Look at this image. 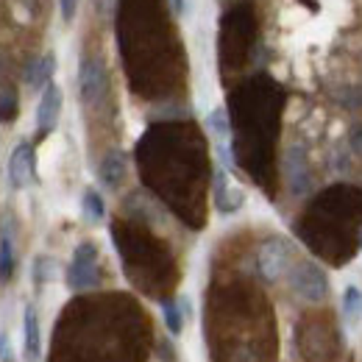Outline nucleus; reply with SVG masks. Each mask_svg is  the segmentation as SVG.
<instances>
[{
    "label": "nucleus",
    "mask_w": 362,
    "mask_h": 362,
    "mask_svg": "<svg viewBox=\"0 0 362 362\" xmlns=\"http://www.w3.org/2000/svg\"><path fill=\"white\" fill-rule=\"evenodd\" d=\"M0 362H14V354H11V343L6 334H0Z\"/></svg>",
    "instance_id": "22"
},
{
    "label": "nucleus",
    "mask_w": 362,
    "mask_h": 362,
    "mask_svg": "<svg viewBox=\"0 0 362 362\" xmlns=\"http://www.w3.org/2000/svg\"><path fill=\"white\" fill-rule=\"evenodd\" d=\"M212 195H215V209L218 212H223V215H231V212H237L240 206H243V201H245V195H243V189L240 187H228V176L223 168H218L215 170V179H212Z\"/></svg>",
    "instance_id": "8"
},
{
    "label": "nucleus",
    "mask_w": 362,
    "mask_h": 362,
    "mask_svg": "<svg viewBox=\"0 0 362 362\" xmlns=\"http://www.w3.org/2000/svg\"><path fill=\"white\" fill-rule=\"evenodd\" d=\"M357 240H360V248H362V231H360V237H357Z\"/></svg>",
    "instance_id": "25"
},
{
    "label": "nucleus",
    "mask_w": 362,
    "mask_h": 362,
    "mask_svg": "<svg viewBox=\"0 0 362 362\" xmlns=\"http://www.w3.org/2000/svg\"><path fill=\"white\" fill-rule=\"evenodd\" d=\"M293 265V245L284 237H271L257 251V271L265 281H279Z\"/></svg>",
    "instance_id": "2"
},
{
    "label": "nucleus",
    "mask_w": 362,
    "mask_h": 362,
    "mask_svg": "<svg viewBox=\"0 0 362 362\" xmlns=\"http://www.w3.org/2000/svg\"><path fill=\"white\" fill-rule=\"evenodd\" d=\"M92 3H95V8H98L100 14H106V17L112 14V0H92Z\"/></svg>",
    "instance_id": "23"
},
{
    "label": "nucleus",
    "mask_w": 362,
    "mask_h": 362,
    "mask_svg": "<svg viewBox=\"0 0 362 362\" xmlns=\"http://www.w3.org/2000/svg\"><path fill=\"white\" fill-rule=\"evenodd\" d=\"M284 168H287V184L296 195H304L310 189V173H307V165L304 159L298 156V148H290L287 151V159H284Z\"/></svg>",
    "instance_id": "11"
},
{
    "label": "nucleus",
    "mask_w": 362,
    "mask_h": 362,
    "mask_svg": "<svg viewBox=\"0 0 362 362\" xmlns=\"http://www.w3.org/2000/svg\"><path fill=\"white\" fill-rule=\"evenodd\" d=\"M53 73H56V56H53V53H45V56L28 62L23 78H25V84H28L31 90H45L47 84H50V78H53Z\"/></svg>",
    "instance_id": "10"
},
{
    "label": "nucleus",
    "mask_w": 362,
    "mask_h": 362,
    "mask_svg": "<svg viewBox=\"0 0 362 362\" xmlns=\"http://www.w3.org/2000/svg\"><path fill=\"white\" fill-rule=\"evenodd\" d=\"M20 115V98L14 90H0V123H14Z\"/></svg>",
    "instance_id": "16"
},
{
    "label": "nucleus",
    "mask_w": 362,
    "mask_h": 362,
    "mask_svg": "<svg viewBox=\"0 0 362 362\" xmlns=\"http://www.w3.org/2000/svg\"><path fill=\"white\" fill-rule=\"evenodd\" d=\"M257 40V17L251 3H237L234 8H228L223 23H221V59L223 64L240 67Z\"/></svg>",
    "instance_id": "1"
},
{
    "label": "nucleus",
    "mask_w": 362,
    "mask_h": 362,
    "mask_svg": "<svg viewBox=\"0 0 362 362\" xmlns=\"http://www.w3.org/2000/svg\"><path fill=\"white\" fill-rule=\"evenodd\" d=\"M206 126H209V132L218 136V139H223L228 134V117L223 109H215V112H209V117H206Z\"/></svg>",
    "instance_id": "19"
},
{
    "label": "nucleus",
    "mask_w": 362,
    "mask_h": 362,
    "mask_svg": "<svg viewBox=\"0 0 362 362\" xmlns=\"http://www.w3.org/2000/svg\"><path fill=\"white\" fill-rule=\"evenodd\" d=\"M23 351H25V362H40L42 357V332H40V315L34 307H25L23 313Z\"/></svg>",
    "instance_id": "9"
},
{
    "label": "nucleus",
    "mask_w": 362,
    "mask_h": 362,
    "mask_svg": "<svg viewBox=\"0 0 362 362\" xmlns=\"http://www.w3.org/2000/svg\"><path fill=\"white\" fill-rule=\"evenodd\" d=\"M81 206H84V215H87L90 223H100V221L106 218V204H103V198H100L95 189H87V192H84Z\"/></svg>",
    "instance_id": "15"
},
{
    "label": "nucleus",
    "mask_w": 362,
    "mask_h": 362,
    "mask_svg": "<svg viewBox=\"0 0 362 362\" xmlns=\"http://www.w3.org/2000/svg\"><path fill=\"white\" fill-rule=\"evenodd\" d=\"M349 145H351V151H354L357 156H362V126H354V129H351Z\"/></svg>",
    "instance_id": "21"
},
{
    "label": "nucleus",
    "mask_w": 362,
    "mask_h": 362,
    "mask_svg": "<svg viewBox=\"0 0 362 362\" xmlns=\"http://www.w3.org/2000/svg\"><path fill=\"white\" fill-rule=\"evenodd\" d=\"M34 179V148L28 142H20L8 156V184L14 189L28 187Z\"/></svg>",
    "instance_id": "7"
},
{
    "label": "nucleus",
    "mask_w": 362,
    "mask_h": 362,
    "mask_svg": "<svg viewBox=\"0 0 362 362\" xmlns=\"http://www.w3.org/2000/svg\"><path fill=\"white\" fill-rule=\"evenodd\" d=\"M109 90V76H106V67L100 59L87 56L81 59L78 64V95H81V103L84 106H100L103 98Z\"/></svg>",
    "instance_id": "4"
},
{
    "label": "nucleus",
    "mask_w": 362,
    "mask_h": 362,
    "mask_svg": "<svg viewBox=\"0 0 362 362\" xmlns=\"http://www.w3.org/2000/svg\"><path fill=\"white\" fill-rule=\"evenodd\" d=\"M17 268V257H14V243L8 234L0 237V281H8Z\"/></svg>",
    "instance_id": "14"
},
{
    "label": "nucleus",
    "mask_w": 362,
    "mask_h": 362,
    "mask_svg": "<svg viewBox=\"0 0 362 362\" xmlns=\"http://www.w3.org/2000/svg\"><path fill=\"white\" fill-rule=\"evenodd\" d=\"M62 103H64L62 87L50 81L45 90H42L40 106H37V129H40V134H47V132H53V129H56L59 115H62Z\"/></svg>",
    "instance_id": "6"
},
{
    "label": "nucleus",
    "mask_w": 362,
    "mask_h": 362,
    "mask_svg": "<svg viewBox=\"0 0 362 362\" xmlns=\"http://www.w3.org/2000/svg\"><path fill=\"white\" fill-rule=\"evenodd\" d=\"M162 315H165V326L170 334H179L184 326V313H181V301H162Z\"/></svg>",
    "instance_id": "17"
},
{
    "label": "nucleus",
    "mask_w": 362,
    "mask_h": 362,
    "mask_svg": "<svg viewBox=\"0 0 362 362\" xmlns=\"http://www.w3.org/2000/svg\"><path fill=\"white\" fill-rule=\"evenodd\" d=\"M98 176H100V181H103L106 187L117 189V187L123 184V179H126V153H123V151L106 153L103 162H100V168H98Z\"/></svg>",
    "instance_id": "12"
},
{
    "label": "nucleus",
    "mask_w": 362,
    "mask_h": 362,
    "mask_svg": "<svg viewBox=\"0 0 362 362\" xmlns=\"http://www.w3.org/2000/svg\"><path fill=\"white\" fill-rule=\"evenodd\" d=\"M290 284L310 304H320L329 296V279H326V273L320 271L315 262H298L290 271Z\"/></svg>",
    "instance_id": "5"
},
{
    "label": "nucleus",
    "mask_w": 362,
    "mask_h": 362,
    "mask_svg": "<svg viewBox=\"0 0 362 362\" xmlns=\"http://www.w3.org/2000/svg\"><path fill=\"white\" fill-rule=\"evenodd\" d=\"M53 276H56V262L50 259V257H37L34 259V265H31V279H34V284H47V281H53Z\"/></svg>",
    "instance_id": "18"
},
{
    "label": "nucleus",
    "mask_w": 362,
    "mask_h": 362,
    "mask_svg": "<svg viewBox=\"0 0 362 362\" xmlns=\"http://www.w3.org/2000/svg\"><path fill=\"white\" fill-rule=\"evenodd\" d=\"M100 273H98V245L95 243H81L73 251V262L67 268V287L81 293L98 287Z\"/></svg>",
    "instance_id": "3"
},
{
    "label": "nucleus",
    "mask_w": 362,
    "mask_h": 362,
    "mask_svg": "<svg viewBox=\"0 0 362 362\" xmlns=\"http://www.w3.org/2000/svg\"><path fill=\"white\" fill-rule=\"evenodd\" d=\"M59 6H62V17H64V23H70V20L76 17L78 0H59Z\"/></svg>",
    "instance_id": "20"
},
{
    "label": "nucleus",
    "mask_w": 362,
    "mask_h": 362,
    "mask_svg": "<svg viewBox=\"0 0 362 362\" xmlns=\"http://www.w3.org/2000/svg\"><path fill=\"white\" fill-rule=\"evenodd\" d=\"M343 315L349 323H357L362 317V290L357 284H349L343 290Z\"/></svg>",
    "instance_id": "13"
},
{
    "label": "nucleus",
    "mask_w": 362,
    "mask_h": 362,
    "mask_svg": "<svg viewBox=\"0 0 362 362\" xmlns=\"http://www.w3.org/2000/svg\"><path fill=\"white\" fill-rule=\"evenodd\" d=\"M170 3V11L173 14H184V0H168Z\"/></svg>",
    "instance_id": "24"
}]
</instances>
